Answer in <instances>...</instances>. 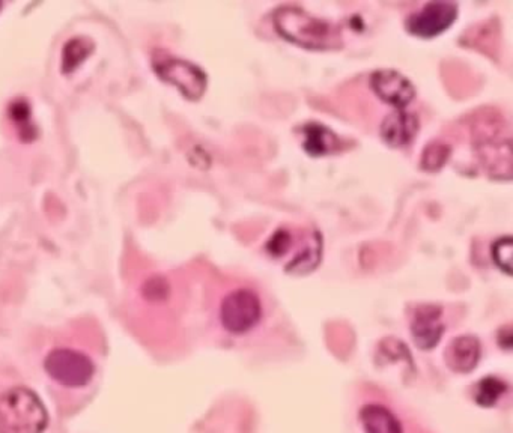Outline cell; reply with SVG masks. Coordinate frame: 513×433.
I'll return each mask as SVG.
<instances>
[{
    "label": "cell",
    "mask_w": 513,
    "mask_h": 433,
    "mask_svg": "<svg viewBox=\"0 0 513 433\" xmlns=\"http://www.w3.org/2000/svg\"><path fill=\"white\" fill-rule=\"evenodd\" d=\"M506 390V382L501 381L497 376H486V378L480 379L477 382L474 400H476L477 405L489 408V406H494L504 396Z\"/></svg>",
    "instance_id": "9a60e30c"
},
{
    "label": "cell",
    "mask_w": 513,
    "mask_h": 433,
    "mask_svg": "<svg viewBox=\"0 0 513 433\" xmlns=\"http://www.w3.org/2000/svg\"><path fill=\"white\" fill-rule=\"evenodd\" d=\"M47 424L46 406L31 388L14 387L0 394V433H43Z\"/></svg>",
    "instance_id": "3957f363"
},
{
    "label": "cell",
    "mask_w": 513,
    "mask_h": 433,
    "mask_svg": "<svg viewBox=\"0 0 513 433\" xmlns=\"http://www.w3.org/2000/svg\"><path fill=\"white\" fill-rule=\"evenodd\" d=\"M482 355V346L474 336H459L452 340L446 351L447 366L458 373H470L476 369Z\"/></svg>",
    "instance_id": "8fae6325"
},
{
    "label": "cell",
    "mask_w": 513,
    "mask_h": 433,
    "mask_svg": "<svg viewBox=\"0 0 513 433\" xmlns=\"http://www.w3.org/2000/svg\"><path fill=\"white\" fill-rule=\"evenodd\" d=\"M477 160L494 179L512 178V136L506 119L495 110H482L471 122Z\"/></svg>",
    "instance_id": "6da1fadb"
},
{
    "label": "cell",
    "mask_w": 513,
    "mask_h": 433,
    "mask_svg": "<svg viewBox=\"0 0 513 433\" xmlns=\"http://www.w3.org/2000/svg\"><path fill=\"white\" fill-rule=\"evenodd\" d=\"M301 145L313 157L334 154L342 149L339 137L324 125L310 122L300 128Z\"/></svg>",
    "instance_id": "7c38bea8"
},
{
    "label": "cell",
    "mask_w": 513,
    "mask_h": 433,
    "mask_svg": "<svg viewBox=\"0 0 513 433\" xmlns=\"http://www.w3.org/2000/svg\"><path fill=\"white\" fill-rule=\"evenodd\" d=\"M262 319V303L252 289L241 288L223 298L220 321L232 334H244L253 330Z\"/></svg>",
    "instance_id": "8992f818"
},
{
    "label": "cell",
    "mask_w": 513,
    "mask_h": 433,
    "mask_svg": "<svg viewBox=\"0 0 513 433\" xmlns=\"http://www.w3.org/2000/svg\"><path fill=\"white\" fill-rule=\"evenodd\" d=\"M274 28L285 40L309 50H336L344 46L340 29L316 19L297 7H280L273 16Z\"/></svg>",
    "instance_id": "7a4b0ae2"
},
{
    "label": "cell",
    "mask_w": 513,
    "mask_h": 433,
    "mask_svg": "<svg viewBox=\"0 0 513 433\" xmlns=\"http://www.w3.org/2000/svg\"><path fill=\"white\" fill-rule=\"evenodd\" d=\"M152 65L161 79L177 86L189 100H199L207 89V74L198 65L177 58L164 50H155Z\"/></svg>",
    "instance_id": "277c9868"
},
{
    "label": "cell",
    "mask_w": 513,
    "mask_h": 433,
    "mask_svg": "<svg viewBox=\"0 0 513 433\" xmlns=\"http://www.w3.org/2000/svg\"><path fill=\"white\" fill-rule=\"evenodd\" d=\"M492 259L507 276L512 274V238L504 237L495 241L492 246Z\"/></svg>",
    "instance_id": "d6986e66"
},
{
    "label": "cell",
    "mask_w": 513,
    "mask_h": 433,
    "mask_svg": "<svg viewBox=\"0 0 513 433\" xmlns=\"http://www.w3.org/2000/svg\"><path fill=\"white\" fill-rule=\"evenodd\" d=\"M360 421L365 433H404L401 420L380 403L363 406L360 409Z\"/></svg>",
    "instance_id": "5bb4252c"
},
{
    "label": "cell",
    "mask_w": 513,
    "mask_h": 433,
    "mask_svg": "<svg viewBox=\"0 0 513 433\" xmlns=\"http://www.w3.org/2000/svg\"><path fill=\"white\" fill-rule=\"evenodd\" d=\"M169 294V286L161 277H152L145 285V297L152 301H161Z\"/></svg>",
    "instance_id": "44dd1931"
},
{
    "label": "cell",
    "mask_w": 513,
    "mask_h": 433,
    "mask_svg": "<svg viewBox=\"0 0 513 433\" xmlns=\"http://www.w3.org/2000/svg\"><path fill=\"white\" fill-rule=\"evenodd\" d=\"M410 330L417 348L431 351L440 343L446 330L443 309L435 304H420L411 315Z\"/></svg>",
    "instance_id": "ba28073f"
},
{
    "label": "cell",
    "mask_w": 513,
    "mask_h": 433,
    "mask_svg": "<svg viewBox=\"0 0 513 433\" xmlns=\"http://www.w3.org/2000/svg\"><path fill=\"white\" fill-rule=\"evenodd\" d=\"M92 43L88 38H71L64 47V56H62V68L64 71H71L91 53Z\"/></svg>",
    "instance_id": "e0dca14e"
},
{
    "label": "cell",
    "mask_w": 513,
    "mask_h": 433,
    "mask_svg": "<svg viewBox=\"0 0 513 433\" xmlns=\"http://www.w3.org/2000/svg\"><path fill=\"white\" fill-rule=\"evenodd\" d=\"M419 118L413 113L405 110H395L384 119L381 125V136L395 148H404L413 142L414 137L419 133Z\"/></svg>",
    "instance_id": "30bf717a"
},
{
    "label": "cell",
    "mask_w": 513,
    "mask_h": 433,
    "mask_svg": "<svg viewBox=\"0 0 513 433\" xmlns=\"http://www.w3.org/2000/svg\"><path fill=\"white\" fill-rule=\"evenodd\" d=\"M371 88L378 98L396 110H405L416 97L413 83L398 71H375L371 76Z\"/></svg>",
    "instance_id": "9c48e42d"
},
{
    "label": "cell",
    "mask_w": 513,
    "mask_h": 433,
    "mask_svg": "<svg viewBox=\"0 0 513 433\" xmlns=\"http://www.w3.org/2000/svg\"><path fill=\"white\" fill-rule=\"evenodd\" d=\"M458 17V7L450 2H431L407 20L410 34L420 38H434L450 28Z\"/></svg>",
    "instance_id": "52a82bcc"
},
{
    "label": "cell",
    "mask_w": 513,
    "mask_h": 433,
    "mask_svg": "<svg viewBox=\"0 0 513 433\" xmlns=\"http://www.w3.org/2000/svg\"><path fill=\"white\" fill-rule=\"evenodd\" d=\"M303 241V246L285 268L286 273L292 276H306L312 273L322 259V237L319 232H304Z\"/></svg>",
    "instance_id": "4fadbf2b"
},
{
    "label": "cell",
    "mask_w": 513,
    "mask_h": 433,
    "mask_svg": "<svg viewBox=\"0 0 513 433\" xmlns=\"http://www.w3.org/2000/svg\"><path fill=\"white\" fill-rule=\"evenodd\" d=\"M450 152H452L450 146L440 140L428 143V146L423 149L420 167L426 172H438L449 160Z\"/></svg>",
    "instance_id": "2e32d148"
},
{
    "label": "cell",
    "mask_w": 513,
    "mask_h": 433,
    "mask_svg": "<svg viewBox=\"0 0 513 433\" xmlns=\"http://www.w3.org/2000/svg\"><path fill=\"white\" fill-rule=\"evenodd\" d=\"M11 121L19 128L20 134L28 139L29 134H34V124L31 121V107L28 101L16 100L10 106Z\"/></svg>",
    "instance_id": "ac0fdd59"
},
{
    "label": "cell",
    "mask_w": 513,
    "mask_h": 433,
    "mask_svg": "<svg viewBox=\"0 0 513 433\" xmlns=\"http://www.w3.org/2000/svg\"><path fill=\"white\" fill-rule=\"evenodd\" d=\"M47 375L67 388H83L95 375V364L85 352L73 348H55L44 360Z\"/></svg>",
    "instance_id": "5b68a950"
},
{
    "label": "cell",
    "mask_w": 513,
    "mask_h": 433,
    "mask_svg": "<svg viewBox=\"0 0 513 433\" xmlns=\"http://www.w3.org/2000/svg\"><path fill=\"white\" fill-rule=\"evenodd\" d=\"M292 243H294V238H292V234L288 229H277L273 237L268 240L267 252L270 253L273 258H280V256H285L286 253L291 250Z\"/></svg>",
    "instance_id": "ffe728a7"
}]
</instances>
